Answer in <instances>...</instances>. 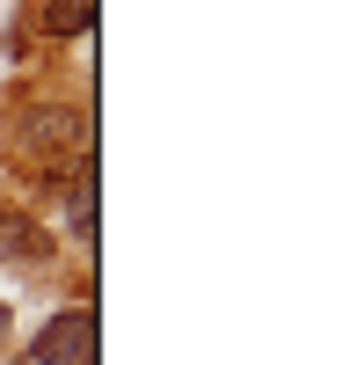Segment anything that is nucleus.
Returning a JSON list of instances; mask_svg holds the SVG:
<instances>
[{"mask_svg":"<svg viewBox=\"0 0 342 365\" xmlns=\"http://www.w3.org/2000/svg\"><path fill=\"white\" fill-rule=\"evenodd\" d=\"M15 139L29 146V154H66V146H80V117L73 110H29L15 125Z\"/></svg>","mask_w":342,"mask_h":365,"instance_id":"f03ea898","label":"nucleus"},{"mask_svg":"<svg viewBox=\"0 0 342 365\" xmlns=\"http://www.w3.org/2000/svg\"><path fill=\"white\" fill-rule=\"evenodd\" d=\"M8 329H15V314H8V307H0V344H8Z\"/></svg>","mask_w":342,"mask_h":365,"instance_id":"39448f33","label":"nucleus"},{"mask_svg":"<svg viewBox=\"0 0 342 365\" xmlns=\"http://www.w3.org/2000/svg\"><path fill=\"white\" fill-rule=\"evenodd\" d=\"M87 22H95V0H51V15H44L51 37H80Z\"/></svg>","mask_w":342,"mask_h":365,"instance_id":"20e7f679","label":"nucleus"},{"mask_svg":"<svg viewBox=\"0 0 342 365\" xmlns=\"http://www.w3.org/2000/svg\"><path fill=\"white\" fill-rule=\"evenodd\" d=\"M22 256L37 263V256H44V234L29 227L22 212H0V263H22Z\"/></svg>","mask_w":342,"mask_h":365,"instance_id":"7ed1b4c3","label":"nucleus"},{"mask_svg":"<svg viewBox=\"0 0 342 365\" xmlns=\"http://www.w3.org/2000/svg\"><path fill=\"white\" fill-rule=\"evenodd\" d=\"M15 365H95V307H58Z\"/></svg>","mask_w":342,"mask_h":365,"instance_id":"f257e3e1","label":"nucleus"}]
</instances>
